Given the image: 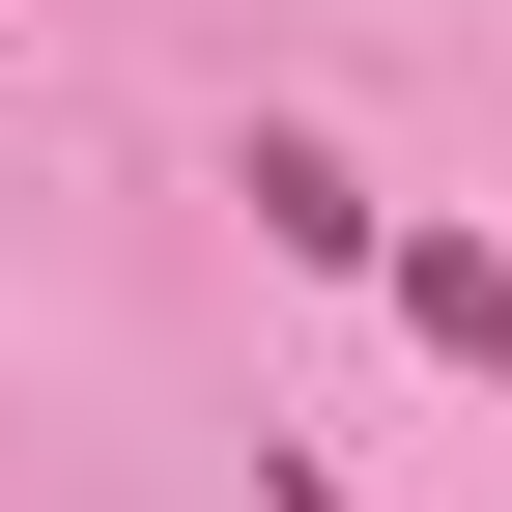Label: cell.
Segmentation results:
<instances>
[{
	"label": "cell",
	"mask_w": 512,
	"mask_h": 512,
	"mask_svg": "<svg viewBox=\"0 0 512 512\" xmlns=\"http://www.w3.org/2000/svg\"><path fill=\"white\" fill-rule=\"evenodd\" d=\"M256 228H285V256H399V200H370L342 143H285V114H256Z\"/></svg>",
	"instance_id": "7a4b0ae2"
},
{
	"label": "cell",
	"mask_w": 512,
	"mask_h": 512,
	"mask_svg": "<svg viewBox=\"0 0 512 512\" xmlns=\"http://www.w3.org/2000/svg\"><path fill=\"white\" fill-rule=\"evenodd\" d=\"M370 285H399V313H427V342H456V370H484V399H512V256H484V228H399V256H370Z\"/></svg>",
	"instance_id": "6da1fadb"
},
{
	"label": "cell",
	"mask_w": 512,
	"mask_h": 512,
	"mask_svg": "<svg viewBox=\"0 0 512 512\" xmlns=\"http://www.w3.org/2000/svg\"><path fill=\"white\" fill-rule=\"evenodd\" d=\"M256 512H342V484H313V456H256Z\"/></svg>",
	"instance_id": "3957f363"
}]
</instances>
